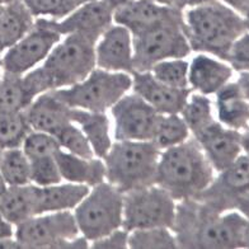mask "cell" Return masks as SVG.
Here are the masks:
<instances>
[{"instance_id": "obj_10", "label": "cell", "mask_w": 249, "mask_h": 249, "mask_svg": "<svg viewBox=\"0 0 249 249\" xmlns=\"http://www.w3.org/2000/svg\"><path fill=\"white\" fill-rule=\"evenodd\" d=\"M178 201L157 183L128 191L124 200V228H173Z\"/></svg>"}, {"instance_id": "obj_26", "label": "cell", "mask_w": 249, "mask_h": 249, "mask_svg": "<svg viewBox=\"0 0 249 249\" xmlns=\"http://www.w3.org/2000/svg\"><path fill=\"white\" fill-rule=\"evenodd\" d=\"M0 213L16 228L31 217L36 216V186L8 187L0 200Z\"/></svg>"}, {"instance_id": "obj_42", "label": "cell", "mask_w": 249, "mask_h": 249, "mask_svg": "<svg viewBox=\"0 0 249 249\" xmlns=\"http://www.w3.org/2000/svg\"><path fill=\"white\" fill-rule=\"evenodd\" d=\"M219 1H221V3H224L229 8L234 9L236 13H239L240 16H243V13H244L249 7V0H219Z\"/></svg>"}, {"instance_id": "obj_13", "label": "cell", "mask_w": 249, "mask_h": 249, "mask_svg": "<svg viewBox=\"0 0 249 249\" xmlns=\"http://www.w3.org/2000/svg\"><path fill=\"white\" fill-rule=\"evenodd\" d=\"M249 194V158L242 154L229 167L216 173L213 183L195 200L216 211L236 210L238 203Z\"/></svg>"}, {"instance_id": "obj_23", "label": "cell", "mask_w": 249, "mask_h": 249, "mask_svg": "<svg viewBox=\"0 0 249 249\" xmlns=\"http://www.w3.org/2000/svg\"><path fill=\"white\" fill-rule=\"evenodd\" d=\"M89 188L90 187L69 182H61L46 187L36 186L37 215L72 211L86 197Z\"/></svg>"}, {"instance_id": "obj_43", "label": "cell", "mask_w": 249, "mask_h": 249, "mask_svg": "<svg viewBox=\"0 0 249 249\" xmlns=\"http://www.w3.org/2000/svg\"><path fill=\"white\" fill-rule=\"evenodd\" d=\"M211 1V0H177V7L179 9L184 10L187 8H194L198 7V5H202V4H206Z\"/></svg>"}, {"instance_id": "obj_45", "label": "cell", "mask_w": 249, "mask_h": 249, "mask_svg": "<svg viewBox=\"0 0 249 249\" xmlns=\"http://www.w3.org/2000/svg\"><path fill=\"white\" fill-rule=\"evenodd\" d=\"M240 144H242L243 154L249 158V128L242 131V135H240Z\"/></svg>"}, {"instance_id": "obj_37", "label": "cell", "mask_w": 249, "mask_h": 249, "mask_svg": "<svg viewBox=\"0 0 249 249\" xmlns=\"http://www.w3.org/2000/svg\"><path fill=\"white\" fill-rule=\"evenodd\" d=\"M31 161V183L39 187L53 186L64 182L59 171V165L53 157L32 159Z\"/></svg>"}, {"instance_id": "obj_25", "label": "cell", "mask_w": 249, "mask_h": 249, "mask_svg": "<svg viewBox=\"0 0 249 249\" xmlns=\"http://www.w3.org/2000/svg\"><path fill=\"white\" fill-rule=\"evenodd\" d=\"M36 23V18L22 0L4 5L0 9V53L23 38Z\"/></svg>"}, {"instance_id": "obj_9", "label": "cell", "mask_w": 249, "mask_h": 249, "mask_svg": "<svg viewBox=\"0 0 249 249\" xmlns=\"http://www.w3.org/2000/svg\"><path fill=\"white\" fill-rule=\"evenodd\" d=\"M191 53L182 13L134 36V71H149L157 62L186 59Z\"/></svg>"}, {"instance_id": "obj_5", "label": "cell", "mask_w": 249, "mask_h": 249, "mask_svg": "<svg viewBox=\"0 0 249 249\" xmlns=\"http://www.w3.org/2000/svg\"><path fill=\"white\" fill-rule=\"evenodd\" d=\"M160 153L153 141H113L103 158L106 180L124 194L155 184Z\"/></svg>"}, {"instance_id": "obj_19", "label": "cell", "mask_w": 249, "mask_h": 249, "mask_svg": "<svg viewBox=\"0 0 249 249\" xmlns=\"http://www.w3.org/2000/svg\"><path fill=\"white\" fill-rule=\"evenodd\" d=\"M234 69L219 57L198 53L188 66V87L192 92L203 95H215L230 83Z\"/></svg>"}, {"instance_id": "obj_54", "label": "cell", "mask_w": 249, "mask_h": 249, "mask_svg": "<svg viewBox=\"0 0 249 249\" xmlns=\"http://www.w3.org/2000/svg\"><path fill=\"white\" fill-rule=\"evenodd\" d=\"M0 9H1V8H0Z\"/></svg>"}, {"instance_id": "obj_17", "label": "cell", "mask_w": 249, "mask_h": 249, "mask_svg": "<svg viewBox=\"0 0 249 249\" xmlns=\"http://www.w3.org/2000/svg\"><path fill=\"white\" fill-rule=\"evenodd\" d=\"M131 92L144 99L159 115L180 113L188 95L190 88L178 89L165 86L151 75L150 71H134Z\"/></svg>"}, {"instance_id": "obj_48", "label": "cell", "mask_w": 249, "mask_h": 249, "mask_svg": "<svg viewBox=\"0 0 249 249\" xmlns=\"http://www.w3.org/2000/svg\"><path fill=\"white\" fill-rule=\"evenodd\" d=\"M151 1H155L160 5H165V7H177V0H151Z\"/></svg>"}, {"instance_id": "obj_12", "label": "cell", "mask_w": 249, "mask_h": 249, "mask_svg": "<svg viewBox=\"0 0 249 249\" xmlns=\"http://www.w3.org/2000/svg\"><path fill=\"white\" fill-rule=\"evenodd\" d=\"M109 116L115 141H151L160 117L131 90L109 109Z\"/></svg>"}, {"instance_id": "obj_27", "label": "cell", "mask_w": 249, "mask_h": 249, "mask_svg": "<svg viewBox=\"0 0 249 249\" xmlns=\"http://www.w3.org/2000/svg\"><path fill=\"white\" fill-rule=\"evenodd\" d=\"M35 99L24 83L23 75L4 72L0 80V109L24 112Z\"/></svg>"}, {"instance_id": "obj_41", "label": "cell", "mask_w": 249, "mask_h": 249, "mask_svg": "<svg viewBox=\"0 0 249 249\" xmlns=\"http://www.w3.org/2000/svg\"><path fill=\"white\" fill-rule=\"evenodd\" d=\"M235 83L239 87L243 97L249 102V70L239 71V76H238V80Z\"/></svg>"}, {"instance_id": "obj_4", "label": "cell", "mask_w": 249, "mask_h": 249, "mask_svg": "<svg viewBox=\"0 0 249 249\" xmlns=\"http://www.w3.org/2000/svg\"><path fill=\"white\" fill-rule=\"evenodd\" d=\"M216 176L201 146L192 136L183 144L160 153L155 183L177 201L195 200Z\"/></svg>"}, {"instance_id": "obj_49", "label": "cell", "mask_w": 249, "mask_h": 249, "mask_svg": "<svg viewBox=\"0 0 249 249\" xmlns=\"http://www.w3.org/2000/svg\"><path fill=\"white\" fill-rule=\"evenodd\" d=\"M8 187H9V186H8L7 182H5V180H4L3 176H1V174H0V200H1V198H3L4 194H5V192H7Z\"/></svg>"}, {"instance_id": "obj_1", "label": "cell", "mask_w": 249, "mask_h": 249, "mask_svg": "<svg viewBox=\"0 0 249 249\" xmlns=\"http://www.w3.org/2000/svg\"><path fill=\"white\" fill-rule=\"evenodd\" d=\"M248 223L238 210L216 213L197 200L178 201L173 231L178 248H239Z\"/></svg>"}, {"instance_id": "obj_20", "label": "cell", "mask_w": 249, "mask_h": 249, "mask_svg": "<svg viewBox=\"0 0 249 249\" xmlns=\"http://www.w3.org/2000/svg\"><path fill=\"white\" fill-rule=\"evenodd\" d=\"M32 130L55 136L71 121V108L60 101L53 92L39 94L24 111Z\"/></svg>"}, {"instance_id": "obj_7", "label": "cell", "mask_w": 249, "mask_h": 249, "mask_svg": "<svg viewBox=\"0 0 249 249\" xmlns=\"http://www.w3.org/2000/svg\"><path fill=\"white\" fill-rule=\"evenodd\" d=\"M131 74L106 71L95 68L82 82L53 90V93L70 108L107 113L131 90Z\"/></svg>"}, {"instance_id": "obj_15", "label": "cell", "mask_w": 249, "mask_h": 249, "mask_svg": "<svg viewBox=\"0 0 249 249\" xmlns=\"http://www.w3.org/2000/svg\"><path fill=\"white\" fill-rule=\"evenodd\" d=\"M95 66L106 71L134 72V36L121 24L113 23L95 43Z\"/></svg>"}, {"instance_id": "obj_14", "label": "cell", "mask_w": 249, "mask_h": 249, "mask_svg": "<svg viewBox=\"0 0 249 249\" xmlns=\"http://www.w3.org/2000/svg\"><path fill=\"white\" fill-rule=\"evenodd\" d=\"M113 12L115 10L103 0H95L92 3L83 4L62 19L47 20L50 26L61 36L79 35L97 42L105 31L115 23Z\"/></svg>"}, {"instance_id": "obj_40", "label": "cell", "mask_w": 249, "mask_h": 249, "mask_svg": "<svg viewBox=\"0 0 249 249\" xmlns=\"http://www.w3.org/2000/svg\"><path fill=\"white\" fill-rule=\"evenodd\" d=\"M14 236V225L8 221L0 213V243Z\"/></svg>"}, {"instance_id": "obj_33", "label": "cell", "mask_w": 249, "mask_h": 249, "mask_svg": "<svg viewBox=\"0 0 249 249\" xmlns=\"http://www.w3.org/2000/svg\"><path fill=\"white\" fill-rule=\"evenodd\" d=\"M188 66L186 59H168L157 62L149 71L165 86L172 88L187 89L188 87Z\"/></svg>"}, {"instance_id": "obj_50", "label": "cell", "mask_w": 249, "mask_h": 249, "mask_svg": "<svg viewBox=\"0 0 249 249\" xmlns=\"http://www.w3.org/2000/svg\"><path fill=\"white\" fill-rule=\"evenodd\" d=\"M71 1L74 3V5L78 8V7H80V5H83V4L92 3V1H95V0H71Z\"/></svg>"}, {"instance_id": "obj_31", "label": "cell", "mask_w": 249, "mask_h": 249, "mask_svg": "<svg viewBox=\"0 0 249 249\" xmlns=\"http://www.w3.org/2000/svg\"><path fill=\"white\" fill-rule=\"evenodd\" d=\"M31 130L24 112L0 109V150L20 148Z\"/></svg>"}, {"instance_id": "obj_44", "label": "cell", "mask_w": 249, "mask_h": 249, "mask_svg": "<svg viewBox=\"0 0 249 249\" xmlns=\"http://www.w3.org/2000/svg\"><path fill=\"white\" fill-rule=\"evenodd\" d=\"M236 210L239 211L240 213H243L249 220V194L240 200V202L236 206Z\"/></svg>"}, {"instance_id": "obj_52", "label": "cell", "mask_w": 249, "mask_h": 249, "mask_svg": "<svg viewBox=\"0 0 249 249\" xmlns=\"http://www.w3.org/2000/svg\"><path fill=\"white\" fill-rule=\"evenodd\" d=\"M13 1H17V0H0V8L4 7V5H8V4L13 3Z\"/></svg>"}, {"instance_id": "obj_28", "label": "cell", "mask_w": 249, "mask_h": 249, "mask_svg": "<svg viewBox=\"0 0 249 249\" xmlns=\"http://www.w3.org/2000/svg\"><path fill=\"white\" fill-rule=\"evenodd\" d=\"M0 174L9 187L31 183V161L23 149L0 150Z\"/></svg>"}, {"instance_id": "obj_47", "label": "cell", "mask_w": 249, "mask_h": 249, "mask_svg": "<svg viewBox=\"0 0 249 249\" xmlns=\"http://www.w3.org/2000/svg\"><path fill=\"white\" fill-rule=\"evenodd\" d=\"M103 1H105L106 4H108L112 9L116 10L117 8L122 7V5H124V4H127L130 0H103Z\"/></svg>"}, {"instance_id": "obj_36", "label": "cell", "mask_w": 249, "mask_h": 249, "mask_svg": "<svg viewBox=\"0 0 249 249\" xmlns=\"http://www.w3.org/2000/svg\"><path fill=\"white\" fill-rule=\"evenodd\" d=\"M20 148L23 149L28 159L32 160L37 158L53 157L56 151L60 150V145L53 135L31 130Z\"/></svg>"}, {"instance_id": "obj_6", "label": "cell", "mask_w": 249, "mask_h": 249, "mask_svg": "<svg viewBox=\"0 0 249 249\" xmlns=\"http://www.w3.org/2000/svg\"><path fill=\"white\" fill-rule=\"evenodd\" d=\"M124 194L107 180L90 187L72 210L79 233L89 243L124 228Z\"/></svg>"}, {"instance_id": "obj_35", "label": "cell", "mask_w": 249, "mask_h": 249, "mask_svg": "<svg viewBox=\"0 0 249 249\" xmlns=\"http://www.w3.org/2000/svg\"><path fill=\"white\" fill-rule=\"evenodd\" d=\"M36 19L60 20L76 9L71 0H22Z\"/></svg>"}, {"instance_id": "obj_8", "label": "cell", "mask_w": 249, "mask_h": 249, "mask_svg": "<svg viewBox=\"0 0 249 249\" xmlns=\"http://www.w3.org/2000/svg\"><path fill=\"white\" fill-rule=\"evenodd\" d=\"M20 248L68 249L89 248L90 243L80 235L72 211L41 213L14 228Z\"/></svg>"}, {"instance_id": "obj_46", "label": "cell", "mask_w": 249, "mask_h": 249, "mask_svg": "<svg viewBox=\"0 0 249 249\" xmlns=\"http://www.w3.org/2000/svg\"><path fill=\"white\" fill-rule=\"evenodd\" d=\"M239 248H249V220L247 225L244 226V229H243L242 235H240Z\"/></svg>"}, {"instance_id": "obj_16", "label": "cell", "mask_w": 249, "mask_h": 249, "mask_svg": "<svg viewBox=\"0 0 249 249\" xmlns=\"http://www.w3.org/2000/svg\"><path fill=\"white\" fill-rule=\"evenodd\" d=\"M240 135L242 132L225 127L215 120L192 135V138L198 142L213 169L219 173L243 154Z\"/></svg>"}, {"instance_id": "obj_34", "label": "cell", "mask_w": 249, "mask_h": 249, "mask_svg": "<svg viewBox=\"0 0 249 249\" xmlns=\"http://www.w3.org/2000/svg\"><path fill=\"white\" fill-rule=\"evenodd\" d=\"M59 142L60 149L68 151L70 154L79 155L84 158L95 157L88 139L74 122H70L55 135Z\"/></svg>"}, {"instance_id": "obj_3", "label": "cell", "mask_w": 249, "mask_h": 249, "mask_svg": "<svg viewBox=\"0 0 249 249\" xmlns=\"http://www.w3.org/2000/svg\"><path fill=\"white\" fill-rule=\"evenodd\" d=\"M184 32L192 51L226 60L236 39L247 32L244 18L219 0L183 10Z\"/></svg>"}, {"instance_id": "obj_32", "label": "cell", "mask_w": 249, "mask_h": 249, "mask_svg": "<svg viewBox=\"0 0 249 249\" xmlns=\"http://www.w3.org/2000/svg\"><path fill=\"white\" fill-rule=\"evenodd\" d=\"M128 248L131 249H176L178 242L172 228L135 229L128 234Z\"/></svg>"}, {"instance_id": "obj_53", "label": "cell", "mask_w": 249, "mask_h": 249, "mask_svg": "<svg viewBox=\"0 0 249 249\" xmlns=\"http://www.w3.org/2000/svg\"><path fill=\"white\" fill-rule=\"evenodd\" d=\"M3 66H1V53H0V80H1V78H3Z\"/></svg>"}, {"instance_id": "obj_30", "label": "cell", "mask_w": 249, "mask_h": 249, "mask_svg": "<svg viewBox=\"0 0 249 249\" xmlns=\"http://www.w3.org/2000/svg\"><path fill=\"white\" fill-rule=\"evenodd\" d=\"M179 115L182 116L190 128L191 136L201 131L207 124H210L216 120L213 103L209 98V95H203L196 92H192L188 95Z\"/></svg>"}, {"instance_id": "obj_24", "label": "cell", "mask_w": 249, "mask_h": 249, "mask_svg": "<svg viewBox=\"0 0 249 249\" xmlns=\"http://www.w3.org/2000/svg\"><path fill=\"white\" fill-rule=\"evenodd\" d=\"M71 121L86 135L95 157L103 159L115 141L108 115L71 108Z\"/></svg>"}, {"instance_id": "obj_21", "label": "cell", "mask_w": 249, "mask_h": 249, "mask_svg": "<svg viewBox=\"0 0 249 249\" xmlns=\"http://www.w3.org/2000/svg\"><path fill=\"white\" fill-rule=\"evenodd\" d=\"M55 159L64 182L93 187L106 180L105 161L101 158H84L57 150Z\"/></svg>"}, {"instance_id": "obj_11", "label": "cell", "mask_w": 249, "mask_h": 249, "mask_svg": "<svg viewBox=\"0 0 249 249\" xmlns=\"http://www.w3.org/2000/svg\"><path fill=\"white\" fill-rule=\"evenodd\" d=\"M61 35L50 26L47 19H36L32 30L20 38L13 46L1 53L3 71L14 75H24L39 66L56 43L61 39Z\"/></svg>"}, {"instance_id": "obj_38", "label": "cell", "mask_w": 249, "mask_h": 249, "mask_svg": "<svg viewBox=\"0 0 249 249\" xmlns=\"http://www.w3.org/2000/svg\"><path fill=\"white\" fill-rule=\"evenodd\" d=\"M225 61L236 71L249 70V31L233 43Z\"/></svg>"}, {"instance_id": "obj_39", "label": "cell", "mask_w": 249, "mask_h": 249, "mask_svg": "<svg viewBox=\"0 0 249 249\" xmlns=\"http://www.w3.org/2000/svg\"><path fill=\"white\" fill-rule=\"evenodd\" d=\"M128 234L130 231L124 228L112 231L107 235L102 236L99 239L90 242L89 248L94 249H124L128 248Z\"/></svg>"}, {"instance_id": "obj_51", "label": "cell", "mask_w": 249, "mask_h": 249, "mask_svg": "<svg viewBox=\"0 0 249 249\" xmlns=\"http://www.w3.org/2000/svg\"><path fill=\"white\" fill-rule=\"evenodd\" d=\"M243 18H244V22H246V26H247V31H249V7L248 9L243 13Z\"/></svg>"}, {"instance_id": "obj_18", "label": "cell", "mask_w": 249, "mask_h": 249, "mask_svg": "<svg viewBox=\"0 0 249 249\" xmlns=\"http://www.w3.org/2000/svg\"><path fill=\"white\" fill-rule=\"evenodd\" d=\"M182 13L179 8L165 7L151 0H130L113 12V22L126 27L132 36H138Z\"/></svg>"}, {"instance_id": "obj_22", "label": "cell", "mask_w": 249, "mask_h": 249, "mask_svg": "<svg viewBox=\"0 0 249 249\" xmlns=\"http://www.w3.org/2000/svg\"><path fill=\"white\" fill-rule=\"evenodd\" d=\"M215 97L213 109L220 124L239 132L249 128V102L243 97L236 83H228Z\"/></svg>"}, {"instance_id": "obj_2", "label": "cell", "mask_w": 249, "mask_h": 249, "mask_svg": "<svg viewBox=\"0 0 249 249\" xmlns=\"http://www.w3.org/2000/svg\"><path fill=\"white\" fill-rule=\"evenodd\" d=\"M95 43L79 35L62 36L46 60L23 75L33 97L68 88L86 79L97 68Z\"/></svg>"}, {"instance_id": "obj_29", "label": "cell", "mask_w": 249, "mask_h": 249, "mask_svg": "<svg viewBox=\"0 0 249 249\" xmlns=\"http://www.w3.org/2000/svg\"><path fill=\"white\" fill-rule=\"evenodd\" d=\"M191 138V131L179 113L160 115L155 128L153 142L161 151L183 144Z\"/></svg>"}]
</instances>
